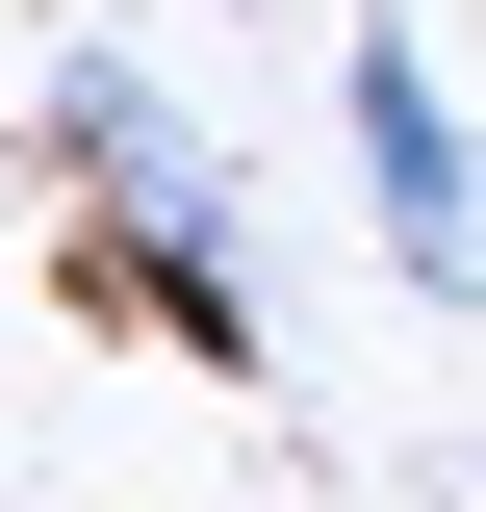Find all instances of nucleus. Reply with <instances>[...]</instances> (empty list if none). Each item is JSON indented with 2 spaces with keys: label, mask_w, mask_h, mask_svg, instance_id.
<instances>
[{
  "label": "nucleus",
  "mask_w": 486,
  "mask_h": 512,
  "mask_svg": "<svg viewBox=\"0 0 486 512\" xmlns=\"http://www.w3.org/2000/svg\"><path fill=\"white\" fill-rule=\"evenodd\" d=\"M52 154L103 180V231H128V282H154L180 333H231V154H205V128L154 103L128 52H77V77H52Z\"/></svg>",
  "instance_id": "1"
},
{
  "label": "nucleus",
  "mask_w": 486,
  "mask_h": 512,
  "mask_svg": "<svg viewBox=\"0 0 486 512\" xmlns=\"http://www.w3.org/2000/svg\"><path fill=\"white\" fill-rule=\"evenodd\" d=\"M333 128H359V205H384V256L461 308V282H486V128L435 103V52H410V26H359V52H333Z\"/></svg>",
  "instance_id": "2"
}]
</instances>
